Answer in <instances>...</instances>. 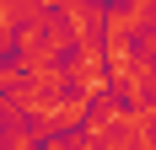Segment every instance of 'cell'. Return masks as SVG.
<instances>
[{"label":"cell","mask_w":156,"mask_h":150,"mask_svg":"<svg viewBox=\"0 0 156 150\" xmlns=\"http://www.w3.org/2000/svg\"><path fill=\"white\" fill-rule=\"evenodd\" d=\"M54 5H59L76 43H97L102 38V0H54Z\"/></svg>","instance_id":"obj_1"}]
</instances>
